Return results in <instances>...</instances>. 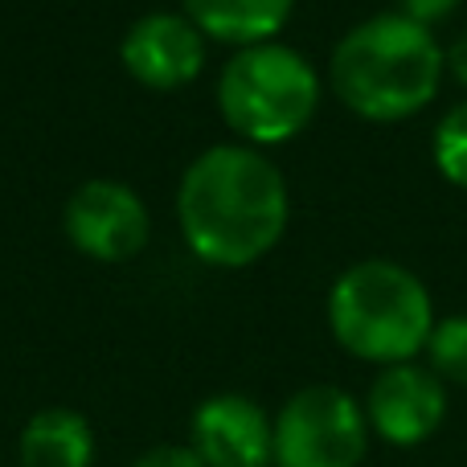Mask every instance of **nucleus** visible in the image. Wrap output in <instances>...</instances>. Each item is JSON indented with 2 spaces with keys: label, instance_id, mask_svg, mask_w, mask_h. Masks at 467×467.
I'll return each instance as SVG.
<instances>
[{
  "label": "nucleus",
  "instance_id": "obj_15",
  "mask_svg": "<svg viewBox=\"0 0 467 467\" xmlns=\"http://www.w3.org/2000/svg\"><path fill=\"white\" fill-rule=\"evenodd\" d=\"M455 5H460V0H398V13L431 29V25L443 21L447 13H455Z\"/></svg>",
  "mask_w": 467,
  "mask_h": 467
},
{
  "label": "nucleus",
  "instance_id": "obj_9",
  "mask_svg": "<svg viewBox=\"0 0 467 467\" xmlns=\"http://www.w3.org/2000/svg\"><path fill=\"white\" fill-rule=\"evenodd\" d=\"M119 57L136 82L152 90H177L202 74L205 41L185 13H148L128 29Z\"/></svg>",
  "mask_w": 467,
  "mask_h": 467
},
{
  "label": "nucleus",
  "instance_id": "obj_12",
  "mask_svg": "<svg viewBox=\"0 0 467 467\" xmlns=\"http://www.w3.org/2000/svg\"><path fill=\"white\" fill-rule=\"evenodd\" d=\"M422 353L431 357V373L451 386H467V316H447L435 320L431 340Z\"/></svg>",
  "mask_w": 467,
  "mask_h": 467
},
{
  "label": "nucleus",
  "instance_id": "obj_17",
  "mask_svg": "<svg viewBox=\"0 0 467 467\" xmlns=\"http://www.w3.org/2000/svg\"><path fill=\"white\" fill-rule=\"evenodd\" d=\"M266 467H275V463H266Z\"/></svg>",
  "mask_w": 467,
  "mask_h": 467
},
{
  "label": "nucleus",
  "instance_id": "obj_16",
  "mask_svg": "<svg viewBox=\"0 0 467 467\" xmlns=\"http://www.w3.org/2000/svg\"><path fill=\"white\" fill-rule=\"evenodd\" d=\"M447 66H451V74L467 87V29L455 37V46L447 49Z\"/></svg>",
  "mask_w": 467,
  "mask_h": 467
},
{
  "label": "nucleus",
  "instance_id": "obj_7",
  "mask_svg": "<svg viewBox=\"0 0 467 467\" xmlns=\"http://www.w3.org/2000/svg\"><path fill=\"white\" fill-rule=\"evenodd\" d=\"M365 419L369 431L394 447H419L443 427L447 419V389L431 369L406 361L386 365L373 378L365 398Z\"/></svg>",
  "mask_w": 467,
  "mask_h": 467
},
{
  "label": "nucleus",
  "instance_id": "obj_11",
  "mask_svg": "<svg viewBox=\"0 0 467 467\" xmlns=\"http://www.w3.org/2000/svg\"><path fill=\"white\" fill-rule=\"evenodd\" d=\"M202 33L230 46H263L283 29L296 0H181Z\"/></svg>",
  "mask_w": 467,
  "mask_h": 467
},
{
  "label": "nucleus",
  "instance_id": "obj_8",
  "mask_svg": "<svg viewBox=\"0 0 467 467\" xmlns=\"http://www.w3.org/2000/svg\"><path fill=\"white\" fill-rule=\"evenodd\" d=\"M189 447L205 467H266L275 463V422L242 394L205 398L189 427Z\"/></svg>",
  "mask_w": 467,
  "mask_h": 467
},
{
  "label": "nucleus",
  "instance_id": "obj_13",
  "mask_svg": "<svg viewBox=\"0 0 467 467\" xmlns=\"http://www.w3.org/2000/svg\"><path fill=\"white\" fill-rule=\"evenodd\" d=\"M435 164L451 185L467 189V103L451 107L435 131Z\"/></svg>",
  "mask_w": 467,
  "mask_h": 467
},
{
  "label": "nucleus",
  "instance_id": "obj_1",
  "mask_svg": "<svg viewBox=\"0 0 467 467\" xmlns=\"http://www.w3.org/2000/svg\"><path fill=\"white\" fill-rule=\"evenodd\" d=\"M177 222L189 250L213 266L258 263L287 230V185L266 156L218 144L185 169Z\"/></svg>",
  "mask_w": 467,
  "mask_h": 467
},
{
  "label": "nucleus",
  "instance_id": "obj_10",
  "mask_svg": "<svg viewBox=\"0 0 467 467\" xmlns=\"http://www.w3.org/2000/svg\"><path fill=\"white\" fill-rule=\"evenodd\" d=\"M16 455H21V467H90L95 431L70 406H49L25 422Z\"/></svg>",
  "mask_w": 467,
  "mask_h": 467
},
{
  "label": "nucleus",
  "instance_id": "obj_5",
  "mask_svg": "<svg viewBox=\"0 0 467 467\" xmlns=\"http://www.w3.org/2000/svg\"><path fill=\"white\" fill-rule=\"evenodd\" d=\"M365 451V406L337 386H304L275 414V467H357Z\"/></svg>",
  "mask_w": 467,
  "mask_h": 467
},
{
  "label": "nucleus",
  "instance_id": "obj_6",
  "mask_svg": "<svg viewBox=\"0 0 467 467\" xmlns=\"http://www.w3.org/2000/svg\"><path fill=\"white\" fill-rule=\"evenodd\" d=\"M66 238L99 263H128L148 246V210L123 181H87L70 193L62 213Z\"/></svg>",
  "mask_w": 467,
  "mask_h": 467
},
{
  "label": "nucleus",
  "instance_id": "obj_2",
  "mask_svg": "<svg viewBox=\"0 0 467 467\" xmlns=\"http://www.w3.org/2000/svg\"><path fill=\"white\" fill-rule=\"evenodd\" d=\"M443 66L447 54L427 25L402 13H381L337 41L328 78L348 111L373 123H394L435 99Z\"/></svg>",
  "mask_w": 467,
  "mask_h": 467
},
{
  "label": "nucleus",
  "instance_id": "obj_14",
  "mask_svg": "<svg viewBox=\"0 0 467 467\" xmlns=\"http://www.w3.org/2000/svg\"><path fill=\"white\" fill-rule=\"evenodd\" d=\"M131 467H205V463L197 460L193 447L164 443V447H152V451H144Z\"/></svg>",
  "mask_w": 467,
  "mask_h": 467
},
{
  "label": "nucleus",
  "instance_id": "obj_3",
  "mask_svg": "<svg viewBox=\"0 0 467 467\" xmlns=\"http://www.w3.org/2000/svg\"><path fill=\"white\" fill-rule=\"evenodd\" d=\"M328 328L361 361L406 365L427 348L435 307L414 271L386 258H365L332 283Z\"/></svg>",
  "mask_w": 467,
  "mask_h": 467
},
{
  "label": "nucleus",
  "instance_id": "obj_4",
  "mask_svg": "<svg viewBox=\"0 0 467 467\" xmlns=\"http://www.w3.org/2000/svg\"><path fill=\"white\" fill-rule=\"evenodd\" d=\"M320 103V78L299 49L263 41L226 62L218 107L226 123L250 144H283L307 128Z\"/></svg>",
  "mask_w": 467,
  "mask_h": 467
}]
</instances>
